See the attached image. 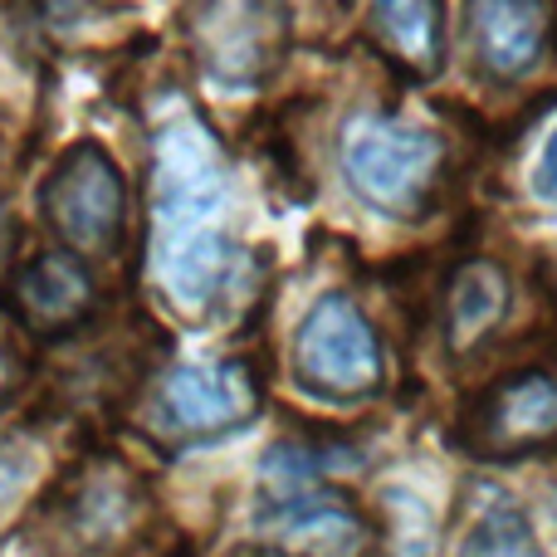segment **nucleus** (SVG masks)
<instances>
[{
  "label": "nucleus",
  "instance_id": "f257e3e1",
  "mask_svg": "<svg viewBox=\"0 0 557 557\" xmlns=\"http://www.w3.org/2000/svg\"><path fill=\"white\" fill-rule=\"evenodd\" d=\"M343 172L367 206L411 221V215L425 211V201L435 191L441 143L431 133H416V127L362 117L343 137Z\"/></svg>",
  "mask_w": 557,
  "mask_h": 557
},
{
  "label": "nucleus",
  "instance_id": "f03ea898",
  "mask_svg": "<svg viewBox=\"0 0 557 557\" xmlns=\"http://www.w3.org/2000/svg\"><path fill=\"white\" fill-rule=\"evenodd\" d=\"M294 372L308 392L327 401H352L382 382V347L352 298L327 294L304 318L294 343Z\"/></svg>",
  "mask_w": 557,
  "mask_h": 557
},
{
  "label": "nucleus",
  "instance_id": "7ed1b4c3",
  "mask_svg": "<svg viewBox=\"0 0 557 557\" xmlns=\"http://www.w3.org/2000/svg\"><path fill=\"white\" fill-rule=\"evenodd\" d=\"M288 45L284 0H201L191 15V49L221 84L250 88L274 74Z\"/></svg>",
  "mask_w": 557,
  "mask_h": 557
},
{
  "label": "nucleus",
  "instance_id": "20e7f679",
  "mask_svg": "<svg viewBox=\"0 0 557 557\" xmlns=\"http://www.w3.org/2000/svg\"><path fill=\"white\" fill-rule=\"evenodd\" d=\"M45 215L78 255H113L127 215V186L113 157L94 143H78L49 176Z\"/></svg>",
  "mask_w": 557,
  "mask_h": 557
},
{
  "label": "nucleus",
  "instance_id": "39448f33",
  "mask_svg": "<svg viewBox=\"0 0 557 557\" xmlns=\"http://www.w3.org/2000/svg\"><path fill=\"white\" fill-rule=\"evenodd\" d=\"M225 191V162L201 123H172L157 143V240L201 231Z\"/></svg>",
  "mask_w": 557,
  "mask_h": 557
},
{
  "label": "nucleus",
  "instance_id": "423d86ee",
  "mask_svg": "<svg viewBox=\"0 0 557 557\" xmlns=\"http://www.w3.org/2000/svg\"><path fill=\"white\" fill-rule=\"evenodd\" d=\"M255 406H260V386L245 362L182 367L157 392V425L166 435H182V441H201V435L245 425Z\"/></svg>",
  "mask_w": 557,
  "mask_h": 557
},
{
  "label": "nucleus",
  "instance_id": "0eeeda50",
  "mask_svg": "<svg viewBox=\"0 0 557 557\" xmlns=\"http://www.w3.org/2000/svg\"><path fill=\"white\" fill-rule=\"evenodd\" d=\"M470 441L484 455H504V460L533 450V445L557 441V376H543V372L509 376L474 411Z\"/></svg>",
  "mask_w": 557,
  "mask_h": 557
},
{
  "label": "nucleus",
  "instance_id": "6e6552de",
  "mask_svg": "<svg viewBox=\"0 0 557 557\" xmlns=\"http://www.w3.org/2000/svg\"><path fill=\"white\" fill-rule=\"evenodd\" d=\"M470 39L494 78H523L548 49L543 0H470Z\"/></svg>",
  "mask_w": 557,
  "mask_h": 557
},
{
  "label": "nucleus",
  "instance_id": "1a4fd4ad",
  "mask_svg": "<svg viewBox=\"0 0 557 557\" xmlns=\"http://www.w3.org/2000/svg\"><path fill=\"white\" fill-rule=\"evenodd\" d=\"M20 323L29 333H64L94 313V278L69 255H39L15 284Z\"/></svg>",
  "mask_w": 557,
  "mask_h": 557
},
{
  "label": "nucleus",
  "instance_id": "9d476101",
  "mask_svg": "<svg viewBox=\"0 0 557 557\" xmlns=\"http://www.w3.org/2000/svg\"><path fill=\"white\" fill-rule=\"evenodd\" d=\"M504 308H509V284L490 260L460 264L445 294V337L455 352H470L499 327Z\"/></svg>",
  "mask_w": 557,
  "mask_h": 557
},
{
  "label": "nucleus",
  "instance_id": "9b49d317",
  "mask_svg": "<svg viewBox=\"0 0 557 557\" xmlns=\"http://www.w3.org/2000/svg\"><path fill=\"white\" fill-rule=\"evenodd\" d=\"M372 25L382 49L411 74H435L445 59V39H441V10L435 0H376Z\"/></svg>",
  "mask_w": 557,
  "mask_h": 557
},
{
  "label": "nucleus",
  "instance_id": "f8f14e48",
  "mask_svg": "<svg viewBox=\"0 0 557 557\" xmlns=\"http://www.w3.org/2000/svg\"><path fill=\"white\" fill-rule=\"evenodd\" d=\"M284 533H294V548H323V553H347L362 543V523L337 504H308L304 513H288Z\"/></svg>",
  "mask_w": 557,
  "mask_h": 557
},
{
  "label": "nucleus",
  "instance_id": "ddd939ff",
  "mask_svg": "<svg viewBox=\"0 0 557 557\" xmlns=\"http://www.w3.org/2000/svg\"><path fill=\"white\" fill-rule=\"evenodd\" d=\"M539 191L557 201V137L548 143V157H543V166H539Z\"/></svg>",
  "mask_w": 557,
  "mask_h": 557
},
{
  "label": "nucleus",
  "instance_id": "4468645a",
  "mask_svg": "<svg viewBox=\"0 0 557 557\" xmlns=\"http://www.w3.org/2000/svg\"><path fill=\"white\" fill-rule=\"evenodd\" d=\"M20 474H25V470H20V460H10V455H0V499H5V494L20 484Z\"/></svg>",
  "mask_w": 557,
  "mask_h": 557
},
{
  "label": "nucleus",
  "instance_id": "2eb2a0df",
  "mask_svg": "<svg viewBox=\"0 0 557 557\" xmlns=\"http://www.w3.org/2000/svg\"><path fill=\"white\" fill-rule=\"evenodd\" d=\"M10 382H15V362H10V352H5V343H0V401H5V392H10Z\"/></svg>",
  "mask_w": 557,
  "mask_h": 557
},
{
  "label": "nucleus",
  "instance_id": "dca6fc26",
  "mask_svg": "<svg viewBox=\"0 0 557 557\" xmlns=\"http://www.w3.org/2000/svg\"><path fill=\"white\" fill-rule=\"evenodd\" d=\"M39 5H45V10H74L78 0H39Z\"/></svg>",
  "mask_w": 557,
  "mask_h": 557
}]
</instances>
